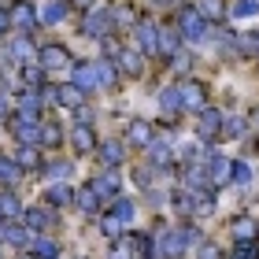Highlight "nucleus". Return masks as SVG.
Here are the masks:
<instances>
[{
    "mask_svg": "<svg viewBox=\"0 0 259 259\" xmlns=\"http://www.w3.org/2000/svg\"><path fill=\"white\" fill-rule=\"evenodd\" d=\"M178 233H182V241H185V248H189V244H193V248H196V244H200V241H204V233H200V226H193V222H182V226H178Z\"/></svg>",
    "mask_w": 259,
    "mask_h": 259,
    "instance_id": "46",
    "label": "nucleus"
},
{
    "mask_svg": "<svg viewBox=\"0 0 259 259\" xmlns=\"http://www.w3.org/2000/svg\"><path fill=\"white\" fill-rule=\"evenodd\" d=\"M45 204L70 207V204H74V189H70V182H49V189H45Z\"/></svg>",
    "mask_w": 259,
    "mask_h": 259,
    "instance_id": "26",
    "label": "nucleus"
},
{
    "mask_svg": "<svg viewBox=\"0 0 259 259\" xmlns=\"http://www.w3.org/2000/svg\"><path fill=\"white\" fill-rule=\"evenodd\" d=\"M252 182V167L241 159H233V185H248Z\"/></svg>",
    "mask_w": 259,
    "mask_h": 259,
    "instance_id": "50",
    "label": "nucleus"
},
{
    "mask_svg": "<svg viewBox=\"0 0 259 259\" xmlns=\"http://www.w3.org/2000/svg\"><path fill=\"white\" fill-rule=\"evenodd\" d=\"M81 33L85 37H108V33H115V15H111V8H100V4H93L85 15H81Z\"/></svg>",
    "mask_w": 259,
    "mask_h": 259,
    "instance_id": "2",
    "label": "nucleus"
},
{
    "mask_svg": "<svg viewBox=\"0 0 259 259\" xmlns=\"http://www.w3.org/2000/svg\"><path fill=\"white\" fill-rule=\"evenodd\" d=\"M222 119H226L222 111H215V108H204V111H200V119H196V137L204 141V145L219 141V137H222Z\"/></svg>",
    "mask_w": 259,
    "mask_h": 259,
    "instance_id": "7",
    "label": "nucleus"
},
{
    "mask_svg": "<svg viewBox=\"0 0 259 259\" xmlns=\"http://www.w3.org/2000/svg\"><path fill=\"white\" fill-rule=\"evenodd\" d=\"M89 185H93V189H97V193L104 196V204H108V200H115V196L122 193V178H119V167H104V170H100V174H97V178H93Z\"/></svg>",
    "mask_w": 259,
    "mask_h": 259,
    "instance_id": "9",
    "label": "nucleus"
},
{
    "mask_svg": "<svg viewBox=\"0 0 259 259\" xmlns=\"http://www.w3.org/2000/svg\"><path fill=\"white\" fill-rule=\"evenodd\" d=\"M170 204H174V207H178V211H182V215H193V193H189V189H185V185H182V189H178V193H174V196H170Z\"/></svg>",
    "mask_w": 259,
    "mask_h": 259,
    "instance_id": "45",
    "label": "nucleus"
},
{
    "mask_svg": "<svg viewBox=\"0 0 259 259\" xmlns=\"http://www.w3.org/2000/svg\"><path fill=\"white\" fill-rule=\"evenodd\" d=\"M100 226L108 233V241H122V233H126V222H119L111 211H100Z\"/></svg>",
    "mask_w": 259,
    "mask_h": 259,
    "instance_id": "41",
    "label": "nucleus"
},
{
    "mask_svg": "<svg viewBox=\"0 0 259 259\" xmlns=\"http://www.w3.org/2000/svg\"><path fill=\"white\" fill-rule=\"evenodd\" d=\"M230 259H255V244H237Z\"/></svg>",
    "mask_w": 259,
    "mask_h": 259,
    "instance_id": "55",
    "label": "nucleus"
},
{
    "mask_svg": "<svg viewBox=\"0 0 259 259\" xmlns=\"http://www.w3.org/2000/svg\"><path fill=\"white\" fill-rule=\"evenodd\" d=\"M119 78H122L119 63L100 56V60H97V85H100V89H119Z\"/></svg>",
    "mask_w": 259,
    "mask_h": 259,
    "instance_id": "25",
    "label": "nucleus"
},
{
    "mask_svg": "<svg viewBox=\"0 0 259 259\" xmlns=\"http://www.w3.org/2000/svg\"><path fill=\"white\" fill-rule=\"evenodd\" d=\"M97 152H100L104 167H122L126 163V141H100Z\"/></svg>",
    "mask_w": 259,
    "mask_h": 259,
    "instance_id": "22",
    "label": "nucleus"
},
{
    "mask_svg": "<svg viewBox=\"0 0 259 259\" xmlns=\"http://www.w3.org/2000/svg\"><path fill=\"white\" fill-rule=\"evenodd\" d=\"M41 122L45 119H33V115H11L8 119V130H11V137L19 141V145H41Z\"/></svg>",
    "mask_w": 259,
    "mask_h": 259,
    "instance_id": "4",
    "label": "nucleus"
},
{
    "mask_svg": "<svg viewBox=\"0 0 259 259\" xmlns=\"http://www.w3.org/2000/svg\"><path fill=\"white\" fill-rule=\"evenodd\" d=\"M93 4H97V0H70V8H81V11H89Z\"/></svg>",
    "mask_w": 259,
    "mask_h": 259,
    "instance_id": "58",
    "label": "nucleus"
},
{
    "mask_svg": "<svg viewBox=\"0 0 259 259\" xmlns=\"http://www.w3.org/2000/svg\"><path fill=\"white\" fill-rule=\"evenodd\" d=\"M67 11H70V0H49V4H45V11H41V22L56 26V22L67 19Z\"/></svg>",
    "mask_w": 259,
    "mask_h": 259,
    "instance_id": "34",
    "label": "nucleus"
},
{
    "mask_svg": "<svg viewBox=\"0 0 259 259\" xmlns=\"http://www.w3.org/2000/svg\"><path fill=\"white\" fill-rule=\"evenodd\" d=\"M30 255H37V259H56V255H60V244H56L52 237H45V233H33V237H30Z\"/></svg>",
    "mask_w": 259,
    "mask_h": 259,
    "instance_id": "31",
    "label": "nucleus"
},
{
    "mask_svg": "<svg viewBox=\"0 0 259 259\" xmlns=\"http://www.w3.org/2000/svg\"><path fill=\"white\" fill-rule=\"evenodd\" d=\"M37 174L45 182H70V178H74V163H70V159H52V163H41Z\"/></svg>",
    "mask_w": 259,
    "mask_h": 259,
    "instance_id": "24",
    "label": "nucleus"
},
{
    "mask_svg": "<svg viewBox=\"0 0 259 259\" xmlns=\"http://www.w3.org/2000/svg\"><path fill=\"white\" fill-rule=\"evenodd\" d=\"M97 134H93V126H78L74 122V130H70V148L78 152V156H89V152H97Z\"/></svg>",
    "mask_w": 259,
    "mask_h": 259,
    "instance_id": "21",
    "label": "nucleus"
},
{
    "mask_svg": "<svg viewBox=\"0 0 259 259\" xmlns=\"http://www.w3.org/2000/svg\"><path fill=\"white\" fill-rule=\"evenodd\" d=\"M145 152H148V163H152V167H156V170H159V167L167 170L170 163H174V148H170V141H167V137L152 141V145H148Z\"/></svg>",
    "mask_w": 259,
    "mask_h": 259,
    "instance_id": "23",
    "label": "nucleus"
},
{
    "mask_svg": "<svg viewBox=\"0 0 259 259\" xmlns=\"http://www.w3.org/2000/svg\"><path fill=\"white\" fill-rule=\"evenodd\" d=\"M215 211V189H196L193 193V215H211Z\"/></svg>",
    "mask_w": 259,
    "mask_h": 259,
    "instance_id": "38",
    "label": "nucleus"
},
{
    "mask_svg": "<svg viewBox=\"0 0 259 259\" xmlns=\"http://www.w3.org/2000/svg\"><path fill=\"white\" fill-rule=\"evenodd\" d=\"M237 52L248 56V60H259V30H248L237 37Z\"/></svg>",
    "mask_w": 259,
    "mask_h": 259,
    "instance_id": "40",
    "label": "nucleus"
},
{
    "mask_svg": "<svg viewBox=\"0 0 259 259\" xmlns=\"http://www.w3.org/2000/svg\"><path fill=\"white\" fill-rule=\"evenodd\" d=\"M22 211H26V207L19 204V196H15V193H0V215H4L8 222H19V219H22Z\"/></svg>",
    "mask_w": 259,
    "mask_h": 259,
    "instance_id": "36",
    "label": "nucleus"
},
{
    "mask_svg": "<svg viewBox=\"0 0 259 259\" xmlns=\"http://www.w3.org/2000/svg\"><path fill=\"white\" fill-rule=\"evenodd\" d=\"M22 259H37V255H22Z\"/></svg>",
    "mask_w": 259,
    "mask_h": 259,
    "instance_id": "61",
    "label": "nucleus"
},
{
    "mask_svg": "<svg viewBox=\"0 0 259 259\" xmlns=\"http://www.w3.org/2000/svg\"><path fill=\"white\" fill-rule=\"evenodd\" d=\"M230 237L237 241V244H255V237H259V222L248 219V215H237V219L230 222Z\"/></svg>",
    "mask_w": 259,
    "mask_h": 259,
    "instance_id": "18",
    "label": "nucleus"
},
{
    "mask_svg": "<svg viewBox=\"0 0 259 259\" xmlns=\"http://www.w3.org/2000/svg\"><path fill=\"white\" fill-rule=\"evenodd\" d=\"M174 4H182V0H156V8H174Z\"/></svg>",
    "mask_w": 259,
    "mask_h": 259,
    "instance_id": "59",
    "label": "nucleus"
},
{
    "mask_svg": "<svg viewBox=\"0 0 259 259\" xmlns=\"http://www.w3.org/2000/svg\"><path fill=\"white\" fill-rule=\"evenodd\" d=\"M56 104H60V108H81V104H85V93H81L74 81H67V85H56Z\"/></svg>",
    "mask_w": 259,
    "mask_h": 259,
    "instance_id": "28",
    "label": "nucleus"
},
{
    "mask_svg": "<svg viewBox=\"0 0 259 259\" xmlns=\"http://www.w3.org/2000/svg\"><path fill=\"white\" fill-rule=\"evenodd\" d=\"M115 63H119V70L126 78H141V74H145V52H141V49H130V45H126Z\"/></svg>",
    "mask_w": 259,
    "mask_h": 259,
    "instance_id": "19",
    "label": "nucleus"
},
{
    "mask_svg": "<svg viewBox=\"0 0 259 259\" xmlns=\"http://www.w3.org/2000/svg\"><path fill=\"white\" fill-rule=\"evenodd\" d=\"M122 241L130 244V252H134L137 259H152V255H156L152 233H145V230H126V233H122Z\"/></svg>",
    "mask_w": 259,
    "mask_h": 259,
    "instance_id": "17",
    "label": "nucleus"
},
{
    "mask_svg": "<svg viewBox=\"0 0 259 259\" xmlns=\"http://www.w3.org/2000/svg\"><path fill=\"white\" fill-rule=\"evenodd\" d=\"M49 70H45L41 63H22V81H26V85H33V89H41V85H49Z\"/></svg>",
    "mask_w": 259,
    "mask_h": 259,
    "instance_id": "39",
    "label": "nucleus"
},
{
    "mask_svg": "<svg viewBox=\"0 0 259 259\" xmlns=\"http://www.w3.org/2000/svg\"><path fill=\"white\" fill-rule=\"evenodd\" d=\"M252 119H255V126H259V108H252Z\"/></svg>",
    "mask_w": 259,
    "mask_h": 259,
    "instance_id": "60",
    "label": "nucleus"
},
{
    "mask_svg": "<svg viewBox=\"0 0 259 259\" xmlns=\"http://www.w3.org/2000/svg\"><path fill=\"white\" fill-rule=\"evenodd\" d=\"M226 11L233 19H252V15H259V0H233Z\"/></svg>",
    "mask_w": 259,
    "mask_h": 259,
    "instance_id": "43",
    "label": "nucleus"
},
{
    "mask_svg": "<svg viewBox=\"0 0 259 259\" xmlns=\"http://www.w3.org/2000/svg\"><path fill=\"white\" fill-rule=\"evenodd\" d=\"M8 15H11V30L26 33V37H33V30L41 26V11L33 8V0H15V4L8 8Z\"/></svg>",
    "mask_w": 259,
    "mask_h": 259,
    "instance_id": "3",
    "label": "nucleus"
},
{
    "mask_svg": "<svg viewBox=\"0 0 259 259\" xmlns=\"http://www.w3.org/2000/svg\"><path fill=\"white\" fill-rule=\"evenodd\" d=\"M241 134H244V119H237V115L222 119V137H241Z\"/></svg>",
    "mask_w": 259,
    "mask_h": 259,
    "instance_id": "49",
    "label": "nucleus"
},
{
    "mask_svg": "<svg viewBox=\"0 0 259 259\" xmlns=\"http://www.w3.org/2000/svg\"><path fill=\"white\" fill-rule=\"evenodd\" d=\"M63 137H67V134H63L60 122H49V119L41 122V148H60Z\"/></svg>",
    "mask_w": 259,
    "mask_h": 259,
    "instance_id": "33",
    "label": "nucleus"
},
{
    "mask_svg": "<svg viewBox=\"0 0 259 259\" xmlns=\"http://www.w3.org/2000/svg\"><path fill=\"white\" fill-rule=\"evenodd\" d=\"M11 33V15H8V8H0V37H8Z\"/></svg>",
    "mask_w": 259,
    "mask_h": 259,
    "instance_id": "57",
    "label": "nucleus"
},
{
    "mask_svg": "<svg viewBox=\"0 0 259 259\" xmlns=\"http://www.w3.org/2000/svg\"><path fill=\"white\" fill-rule=\"evenodd\" d=\"M11 108H15V104L8 100V93H0V122H8V119H11Z\"/></svg>",
    "mask_w": 259,
    "mask_h": 259,
    "instance_id": "56",
    "label": "nucleus"
},
{
    "mask_svg": "<svg viewBox=\"0 0 259 259\" xmlns=\"http://www.w3.org/2000/svg\"><path fill=\"white\" fill-rule=\"evenodd\" d=\"M74 207L81 211V215H100L104 196L93 189V185H81V189H74Z\"/></svg>",
    "mask_w": 259,
    "mask_h": 259,
    "instance_id": "20",
    "label": "nucleus"
},
{
    "mask_svg": "<svg viewBox=\"0 0 259 259\" xmlns=\"http://www.w3.org/2000/svg\"><path fill=\"white\" fill-rule=\"evenodd\" d=\"M15 159H19V167L22 170H41V145H19L15 148Z\"/></svg>",
    "mask_w": 259,
    "mask_h": 259,
    "instance_id": "30",
    "label": "nucleus"
},
{
    "mask_svg": "<svg viewBox=\"0 0 259 259\" xmlns=\"http://www.w3.org/2000/svg\"><path fill=\"white\" fill-rule=\"evenodd\" d=\"M37 45H33L26 33H15V37H11V45H8V60H15L19 67L22 63H37Z\"/></svg>",
    "mask_w": 259,
    "mask_h": 259,
    "instance_id": "11",
    "label": "nucleus"
},
{
    "mask_svg": "<svg viewBox=\"0 0 259 259\" xmlns=\"http://www.w3.org/2000/svg\"><path fill=\"white\" fill-rule=\"evenodd\" d=\"M108 259H137V255L130 252L126 241H111V255H108Z\"/></svg>",
    "mask_w": 259,
    "mask_h": 259,
    "instance_id": "53",
    "label": "nucleus"
},
{
    "mask_svg": "<svg viewBox=\"0 0 259 259\" xmlns=\"http://www.w3.org/2000/svg\"><path fill=\"white\" fill-rule=\"evenodd\" d=\"M111 15H115V30H122L126 22H137V11L126 8V4H122V8H111Z\"/></svg>",
    "mask_w": 259,
    "mask_h": 259,
    "instance_id": "48",
    "label": "nucleus"
},
{
    "mask_svg": "<svg viewBox=\"0 0 259 259\" xmlns=\"http://www.w3.org/2000/svg\"><path fill=\"white\" fill-rule=\"evenodd\" d=\"M15 111L19 115H33V119H45V93L41 89H19V97H15Z\"/></svg>",
    "mask_w": 259,
    "mask_h": 259,
    "instance_id": "8",
    "label": "nucleus"
},
{
    "mask_svg": "<svg viewBox=\"0 0 259 259\" xmlns=\"http://www.w3.org/2000/svg\"><path fill=\"white\" fill-rule=\"evenodd\" d=\"M126 49V45L115 37V33H108V37H100V56L104 60H119V52Z\"/></svg>",
    "mask_w": 259,
    "mask_h": 259,
    "instance_id": "44",
    "label": "nucleus"
},
{
    "mask_svg": "<svg viewBox=\"0 0 259 259\" xmlns=\"http://www.w3.org/2000/svg\"><path fill=\"white\" fill-rule=\"evenodd\" d=\"M193 60H196V56H193V52H174V56H170V67H174V70H178V74H185V70H189V67H193Z\"/></svg>",
    "mask_w": 259,
    "mask_h": 259,
    "instance_id": "51",
    "label": "nucleus"
},
{
    "mask_svg": "<svg viewBox=\"0 0 259 259\" xmlns=\"http://www.w3.org/2000/svg\"><path fill=\"white\" fill-rule=\"evenodd\" d=\"M111 215L119 219V222H126V226H130V222H134V215H137V204H134V200H126V196L119 193V196L111 200Z\"/></svg>",
    "mask_w": 259,
    "mask_h": 259,
    "instance_id": "35",
    "label": "nucleus"
},
{
    "mask_svg": "<svg viewBox=\"0 0 259 259\" xmlns=\"http://www.w3.org/2000/svg\"><path fill=\"white\" fill-rule=\"evenodd\" d=\"M22 178H26V170L19 167V159L15 156H0V182H4L8 189H15Z\"/></svg>",
    "mask_w": 259,
    "mask_h": 259,
    "instance_id": "27",
    "label": "nucleus"
},
{
    "mask_svg": "<svg viewBox=\"0 0 259 259\" xmlns=\"http://www.w3.org/2000/svg\"><path fill=\"white\" fill-rule=\"evenodd\" d=\"M74 122H78V126H93V111L85 108V104H81V108H74Z\"/></svg>",
    "mask_w": 259,
    "mask_h": 259,
    "instance_id": "54",
    "label": "nucleus"
},
{
    "mask_svg": "<svg viewBox=\"0 0 259 259\" xmlns=\"http://www.w3.org/2000/svg\"><path fill=\"white\" fill-rule=\"evenodd\" d=\"M193 8H196L200 15H204V19L211 22V26H215V22H219L222 15H226V4H222V0H196Z\"/></svg>",
    "mask_w": 259,
    "mask_h": 259,
    "instance_id": "37",
    "label": "nucleus"
},
{
    "mask_svg": "<svg viewBox=\"0 0 259 259\" xmlns=\"http://www.w3.org/2000/svg\"><path fill=\"white\" fill-rule=\"evenodd\" d=\"M182 33V41H189V45H196V41H204L207 33H211V22L200 15L196 8H189V4H182L178 8V26H174Z\"/></svg>",
    "mask_w": 259,
    "mask_h": 259,
    "instance_id": "1",
    "label": "nucleus"
},
{
    "mask_svg": "<svg viewBox=\"0 0 259 259\" xmlns=\"http://www.w3.org/2000/svg\"><path fill=\"white\" fill-rule=\"evenodd\" d=\"M0 241H4V230H0Z\"/></svg>",
    "mask_w": 259,
    "mask_h": 259,
    "instance_id": "62",
    "label": "nucleus"
},
{
    "mask_svg": "<svg viewBox=\"0 0 259 259\" xmlns=\"http://www.w3.org/2000/svg\"><path fill=\"white\" fill-rule=\"evenodd\" d=\"M30 237H33V230L22 226V222H8V226H4V241L11 244V248H26Z\"/></svg>",
    "mask_w": 259,
    "mask_h": 259,
    "instance_id": "32",
    "label": "nucleus"
},
{
    "mask_svg": "<svg viewBox=\"0 0 259 259\" xmlns=\"http://www.w3.org/2000/svg\"><path fill=\"white\" fill-rule=\"evenodd\" d=\"M134 33H137L141 52H145V56H159V26L152 19H141L137 26H134Z\"/></svg>",
    "mask_w": 259,
    "mask_h": 259,
    "instance_id": "15",
    "label": "nucleus"
},
{
    "mask_svg": "<svg viewBox=\"0 0 259 259\" xmlns=\"http://www.w3.org/2000/svg\"><path fill=\"white\" fill-rule=\"evenodd\" d=\"M152 141H156V130H152L148 119H130V126H126V145L130 148H148Z\"/></svg>",
    "mask_w": 259,
    "mask_h": 259,
    "instance_id": "14",
    "label": "nucleus"
},
{
    "mask_svg": "<svg viewBox=\"0 0 259 259\" xmlns=\"http://www.w3.org/2000/svg\"><path fill=\"white\" fill-rule=\"evenodd\" d=\"M70 81L81 89V93H93V89H100L97 85V60H78V63H70Z\"/></svg>",
    "mask_w": 259,
    "mask_h": 259,
    "instance_id": "13",
    "label": "nucleus"
},
{
    "mask_svg": "<svg viewBox=\"0 0 259 259\" xmlns=\"http://www.w3.org/2000/svg\"><path fill=\"white\" fill-rule=\"evenodd\" d=\"M178 97H182V111H204L207 108V85L204 81H196V78H185L178 81Z\"/></svg>",
    "mask_w": 259,
    "mask_h": 259,
    "instance_id": "5",
    "label": "nucleus"
},
{
    "mask_svg": "<svg viewBox=\"0 0 259 259\" xmlns=\"http://www.w3.org/2000/svg\"><path fill=\"white\" fill-rule=\"evenodd\" d=\"M207 178H211V189L230 185V182H233V159L215 156V152H211V156H207Z\"/></svg>",
    "mask_w": 259,
    "mask_h": 259,
    "instance_id": "10",
    "label": "nucleus"
},
{
    "mask_svg": "<svg viewBox=\"0 0 259 259\" xmlns=\"http://www.w3.org/2000/svg\"><path fill=\"white\" fill-rule=\"evenodd\" d=\"M152 244H156V255L159 259H182V252H185V241H182V233H178V226H159V233L152 237Z\"/></svg>",
    "mask_w": 259,
    "mask_h": 259,
    "instance_id": "6",
    "label": "nucleus"
},
{
    "mask_svg": "<svg viewBox=\"0 0 259 259\" xmlns=\"http://www.w3.org/2000/svg\"><path fill=\"white\" fill-rule=\"evenodd\" d=\"M37 63L45 70H63V67H70V49L67 45H41Z\"/></svg>",
    "mask_w": 259,
    "mask_h": 259,
    "instance_id": "12",
    "label": "nucleus"
},
{
    "mask_svg": "<svg viewBox=\"0 0 259 259\" xmlns=\"http://www.w3.org/2000/svg\"><path fill=\"white\" fill-rule=\"evenodd\" d=\"M174 52H182V33L174 26H163L159 30V60H170Z\"/></svg>",
    "mask_w": 259,
    "mask_h": 259,
    "instance_id": "29",
    "label": "nucleus"
},
{
    "mask_svg": "<svg viewBox=\"0 0 259 259\" xmlns=\"http://www.w3.org/2000/svg\"><path fill=\"white\" fill-rule=\"evenodd\" d=\"M22 222L33 230V233H45L56 222V215H52V204H37V207H26L22 211Z\"/></svg>",
    "mask_w": 259,
    "mask_h": 259,
    "instance_id": "16",
    "label": "nucleus"
},
{
    "mask_svg": "<svg viewBox=\"0 0 259 259\" xmlns=\"http://www.w3.org/2000/svg\"><path fill=\"white\" fill-rule=\"evenodd\" d=\"M152 174H156V167H152V163H148V167H137L134 182L141 185V189H152V182H156V178H152Z\"/></svg>",
    "mask_w": 259,
    "mask_h": 259,
    "instance_id": "52",
    "label": "nucleus"
},
{
    "mask_svg": "<svg viewBox=\"0 0 259 259\" xmlns=\"http://www.w3.org/2000/svg\"><path fill=\"white\" fill-rule=\"evenodd\" d=\"M196 259H226V252H222L215 241H200L196 244Z\"/></svg>",
    "mask_w": 259,
    "mask_h": 259,
    "instance_id": "47",
    "label": "nucleus"
},
{
    "mask_svg": "<svg viewBox=\"0 0 259 259\" xmlns=\"http://www.w3.org/2000/svg\"><path fill=\"white\" fill-rule=\"evenodd\" d=\"M159 108L167 111V115H178V111H182V97H178V85H167V89H159Z\"/></svg>",
    "mask_w": 259,
    "mask_h": 259,
    "instance_id": "42",
    "label": "nucleus"
}]
</instances>
